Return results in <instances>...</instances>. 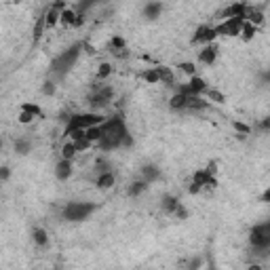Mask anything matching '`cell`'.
Wrapping results in <instances>:
<instances>
[{
    "mask_svg": "<svg viewBox=\"0 0 270 270\" xmlns=\"http://www.w3.org/2000/svg\"><path fill=\"white\" fill-rule=\"evenodd\" d=\"M232 129H234L236 133H243V135H251V131H253L251 127L245 125V123H241V121H232Z\"/></svg>",
    "mask_w": 270,
    "mask_h": 270,
    "instance_id": "ab89813d",
    "label": "cell"
},
{
    "mask_svg": "<svg viewBox=\"0 0 270 270\" xmlns=\"http://www.w3.org/2000/svg\"><path fill=\"white\" fill-rule=\"evenodd\" d=\"M219 182H217V161H211L207 167L203 169H196L192 173V179H190V186H188V192L190 194H198L203 192L205 188H217Z\"/></svg>",
    "mask_w": 270,
    "mask_h": 270,
    "instance_id": "5b68a950",
    "label": "cell"
},
{
    "mask_svg": "<svg viewBox=\"0 0 270 270\" xmlns=\"http://www.w3.org/2000/svg\"><path fill=\"white\" fill-rule=\"evenodd\" d=\"M116 59H129L131 57V51H129V47H125V49H118V51H110Z\"/></svg>",
    "mask_w": 270,
    "mask_h": 270,
    "instance_id": "ee69618b",
    "label": "cell"
},
{
    "mask_svg": "<svg viewBox=\"0 0 270 270\" xmlns=\"http://www.w3.org/2000/svg\"><path fill=\"white\" fill-rule=\"evenodd\" d=\"M243 17H228L222 19L217 26H213L215 30V36H224V38H238L241 34V28H243Z\"/></svg>",
    "mask_w": 270,
    "mask_h": 270,
    "instance_id": "ba28073f",
    "label": "cell"
},
{
    "mask_svg": "<svg viewBox=\"0 0 270 270\" xmlns=\"http://www.w3.org/2000/svg\"><path fill=\"white\" fill-rule=\"evenodd\" d=\"M112 76V64H108V62H102L97 66V72H95V81L97 83H104L108 81V78Z\"/></svg>",
    "mask_w": 270,
    "mask_h": 270,
    "instance_id": "83f0119b",
    "label": "cell"
},
{
    "mask_svg": "<svg viewBox=\"0 0 270 270\" xmlns=\"http://www.w3.org/2000/svg\"><path fill=\"white\" fill-rule=\"evenodd\" d=\"M72 175H74V163L70 158H59L55 165V177L59 182H68Z\"/></svg>",
    "mask_w": 270,
    "mask_h": 270,
    "instance_id": "5bb4252c",
    "label": "cell"
},
{
    "mask_svg": "<svg viewBox=\"0 0 270 270\" xmlns=\"http://www.w3.org/2000/svg\"><path fill=\"white\" fill-rule=\"evenodd\" d=\"M156 72H158V81H161L163 85H167V87H173V85H175V74H173L171 68H167V66H156Z\"/></svg>",
    "mask_w": 270,
    "mask_h": 270,
    "instance_id": "484cf974",
    "label": "cell"
},
{
    "mask_svg": "<svg viewBox=\"0 0 270 270\" xmlns=\"http://www.w3.org/2000/svg\"><path fill=\"white\" fill-rule=\"evenodd\" d=\"M112 169V163L108 161L106 156H97L95 158V163H93V173L97 175V173H104V171H110Z\"/></svg>",
    "mask_w": 270,
    "mask_h": 270,
    "instance_id": "836d02e7",
    "label": "cell"
},
{
    "mask_svg": "<svg viewBox=\"0 0 270 270\" xmlns=\"http://www.w3.org/2000/svg\"><path fill=\"white\" fill-rule=\"evenodd\" d=\"M9 179H11V167H9V165H0V184L9 182Z\"/></svg>",
    "mask_w": 270,
    "mask_h": 270,
    "instance_id": "7bdbcfd3",
    "label": "cell"
},
{
    "mask_svg": "<svg viewBox=\"0 0 270 270\" xmlns=\"http://www.w3.org/2000/svg\"><path fill=\"white\" fill-rule=\"evenodd\" d=\"M245 9H247V3H243V0H238V3H232V5H228L226 9H222L217 15H215V19H228V17H243L245 19Z\"/></svg>",
    "mask_w": 270,
    "mask_h": 270,
    "instance_id": "4fadbf2b",
    "label": "cell"
},
{
    "mask_svg": "<svg viewBox=\"0 0 270 270\" xmlns=\"http://www.w3.org/2000/svg\"><path fill=\"white\" fill-rule=\"evenodd\" d=\"M217 55H219V47L215 43H207V45L201 47V51H198V64L213 66Z\"/></svg>",
    "mask_w": 270,
    "mask_h": 270,
    "instance_id": "7c38bea8",
    "label": "cell"
},
{
    "mask_svg": "<svg viewBox=\"0 0 270 270\" xmlns=\"http://www.w3.org/2000/svg\"><path fill=\"white\" fill-rule=\"evenodd\" d=\"M177 70L182 74H186V76H194L196 74V66L192 64V62H179L177 64Z\"/></svg>",
    "mask_w": 270,
    "mask_h": 270,
    "instance_id": "8d00e7d4",
    "label": "cell"
},
{
    "mask_svg": "<svg viewBox=\"0 0 270 270\" xmlns=\"http://www.w3.org/2000/svg\"><path fill=\"white\" fill-rule=\"evenodd\" d=\"M13 150L17 156H28L30 152H32V139L28 137H17L15 144H13Z\"/></svg>",
    "mask_w": 270,
    "mask_h": 270,
    "instance_id": "d4e9b609",
    "label": "cell"
},
{
    "mask_svg": "<svg viewBox=\"0 0 270 270\" xmlns=\"http://www.w3.org/2000/svg\"><path fill=\"white\" fill-rule=\"evenodd\" d=\"M249 249H251L253 257L264 259L270 251V222H262L249 228Z\"/></svg>",
    "mask_w": 270,
    "mask_h": 270,
    "instance_id": "277c9868",
    "label": "cell"
},
{
    "mask_svg": "<svg viewBox=\"0 0 270 270\" xmlns=\"http://www.w3.org/2000/svg\"><path fill=\"white\" fill-rule=\"evenodd\" d=\"M102 127V139L95 144L102 152H112V150H121V148H131L133 146V135L129 131L125 114L118 112L114 116H106Z\"/></svg>",
    "mask_w": 270,
    "mask_h": 270,
    "instance_id": "6da1fadb",
    "label": "cell"
},
{
    "mask_svg": "<svg viewBox=\"0 0 270 270\" xmlns=\"http://www.w3.org/2000/svg\"><path fill=\"white\" fill-rule=\"evenodd\" d=\"M173 217H177L179 222H184V219H188V217H190V211H188V207H186L184 203H179V205H177V209L173 211Z\"/></svg>",
    "mask_w": 270,
    "mask_h": 270,
    "instance_id": "f35d334b",
    "label": "cell"
},
{
    "mask_svg": "<svg viewBox=\"0 0 270 270\" xmlns=\"http://www.w3.org/2000/svg\"><path fill=\"white\" fill-rule=\"evenodd\" d=\"M114 97H116V91L112 85H102L95 81L93 91L87 95V106H89V110H93V112H102V110H106L108 106L114 104Z\"/></svg>",
    "mask_w": 270,
    "mask_h": 270,
    "instance_id": "8992f818",
    "label": "cell"
},
{
    "mask_svg": "<svg viewBox=\"0 0 270 270\" xmlns=\"http://www.w3.org/2000/svg\"><path fill=\"white\" fill-rule=\"evenodd\" d=\"M110 0H78V5H76V13H83L87 15L89 11H93L95 7H104L108 5Z\"/></svg>",
    "mask_w": 270,
    "mask_h": 270,
    "instance_id": "cb8c5ba5",
    "label": "cell"
},
{
    "mask_svg": "<svg viewBox=\"0 0 270 270\" xmlns=\"http://www.w3.org/2000/svg\"><path fill=\"white\" fill-rule=\"evenodd\" d=\"M245 22L253 24V26H257V28H262L264 22H266L264 9H262V7H251V5H247V9H245Z\"/></svg>",
    "mask_w": 270,
    "mask_h": 270,
    "instance_id": "2e32d148",
    "label": "cell"
},
{
    "mask_svg": "<svg viewBox=\"0 0 270 270\" xmlns=\"http://www.w3.org/2000/svg\"><path fill=\"white\" fill-rule=\"evenodd\" d=\"M83 43L85 41H78L74 45H70L66 51H62L51 62V66H49V76H51L53 81H62V78H66L70 72H72V68L76 66V62L83 55Z\"/></svg>",
    "mask_w": 270,
    "mask_h": 270,
    "instance_id": "7a4b0ae2",
    "label": "cell"
},
{
    "mask_svg": "<svg viewBox=\"0 0 270 270\" xmlns=\"http://www.w3.org/2000/svg\"><path fill=\"white\" fill-rule=\"evenodd\" d=\"M74 146H76L78 152H85V150H89V148H91L93 144L89 142L87 137H78V139H74Z\"/></svg>",
    "mask_w": 270,
    "mask_h": 270,
    "instance_id": "b9f144b4",
    "label": "cell"
},
{
    "mask_svg": "<svg viewBox=\"0 0 270 270\" xmlns=\"http://www.w3.org/2000/svg\"><path fill=\"white\" fill-rule=\"evenodd\" d=\"M268 201H270V190L266 188V190H264V194H262V203H268Z\"/></svg>",
    "mask_w": 270,
    "mask_h": 270,
    "instance_id": "bcb514c9",
    "label": "cell"
},
{
    "mask_svg": "<svg viewBox=\"0 0 270 270\" xmlns=\"http://www.w3.org/2000/svg\"><path fill=\"white\" fill-rule=\"evenodd\" d=\"M102 112H93V110H89V112H72L70 118L66 121V127H64V135L70 133L72 129H87V127H93V125H99L104 123Z\"/></svg>",
    "mask_w": 270,
    "mask_h": 270,
    "instance_id": "52a82bcc",
    "label": "cell"
},
{
    "mask_svg": "<svg viewBox=\"0 0 270 270\" xmlns=\"http://www.w3.org/2000/svg\"><path fill=\"white\" fill-rule=\"evenodd\" d=\"M139 78L146 83V85H158L161 81H158V72H156V68H146L139 72Z\"/></svg>",
    "mask_w": 270,
    "mask_h": 270,
    "instance_id": "4dcf8cb0",
    "label": "cell"
},
{
    "mask_svg": "<svg viewBox=\"0 0 270 270\" xmlns=\"http://www.w3.org/2000/svg\"><path fill=\"white\" fill-rule=\"evenodd\" d=\"M215 30H213V26H209V24H201L196 30H194V34H192V38H190V43L192 45H196V47H203V45H207V43H215Z\"/></svg>",
    "mask_w": 270,
    "mask_h": 270,
    "instance_id": "9c48e42d",
    "label": "cell"
},
{
    "mask_svg": "<svg viewBox=\"0 0 270 270\" xmlns=\"http://www.w3.org/2000/svg\"><path fill=\"white\" fill-rule=\"evenodd\" d=\"M114 186H116V173L112 171V169L95 175V188L97 190H112Z\"/></svg>",
    "mask_w": 270,
    "mask_h": 270,
    "instance_id": "ac0fdd59",
    "label": "cell"
},
{
    "mask_svg": "<svg viewBox=\"0 0 270 270\" xmlns=\"http://www.w3.org/2000/svg\"><path fill=\"white\" fill-rule=\"evenodd\" d=\"M102 209V203H93V201H70L62 207L59 211V217L68 224H81L87 222L95 211Z\"/></svg>",
    "mask_w": 270,
    "mask_h": 270,
    "instance_id": "3957f363",
    "label": "cell"
},
{
    "mask_svg": "<svg viewBox=\"0 0 270 270\" xmlns=\"http://www.w3.org/2000/svg\"><path fill=\"white\" fill-rule=\"evenodd\" d=\"M190 99H192V95H186L182 91H175L171 97H169V108H171L173 112H186L188 106H190Z\"/></svg>",
    "mask_w": 270,
    "mask_h": 270,
    "instance_id": "9a60e30c",
    "label": "cell"
},
{
    "mask_svg": "<svg viewBox=\"0 0 270 270\" xmlns=\"http://www.w3.org/2000/svg\"><path fill=\"white\" fill-rule=\"evenodd\" d=\"M47 32V26H45V11L36 17V22H34V28H32V45L36 47L38 43L43 41V36Z\"/></svg>",
    "mask_w": 270,
    "mask_h": 270,
    "instance_id": "44dd1931",
    "label": "cell"
},
{
    "mask_svg": "<svg viewBox=\"0 0 270 270\" xmlns=\"http://www.w3.org/2000/svg\"><path fill=\"white\" fill-rule=\"evenodd\" d=\"M32 243H34V247H38V249H47L49 243H51V238H49V232H47L43 226H36V228L32 230Z\"/></svg>",
    "mask_w": 270,
    "mask_h": 270,
    "instance_id": "ffe728a7",
    "label": "cell"
},
{
    "mask_svg": "<svg viewBox=\"0 0 270 270\" xmlns=\"http://www.w3.org/2000/svg\"><path fill=\"white\" fill-rule=\"evenodd\" d=\"M184 266L188 270H198V268H203L205 262H203V255H194L192 259H188V262H184Z\"/></svg>",
    "mask_w": 270,
    "mask_h": 270,
    "instance_id": "74e56055",
    "label": "cell"
},
{
    "mask_svg": "<svg viewBox=\"0 0 270 270\" xmlns=\"http://www.w3.org/2000/svg\"><path fill=\"white\" fill-rule=\"evenodd\" d=\"M139 171H142V177L148 184H154V182H158V179H163V169L156 163H144Z\"/></svg>",
    "mask_w": 270,
    "mask_h": 270,
    "instance_id": "e0dca14e",
    "label": "cell"
},
{
    "mask_svg": "<svg viewBox=\"0 0 270 270\" xmlns=\"http://www.w3.org/2000/svg\"><path fill=\"white\" fill-rule=\"evenodd\" d=\"M99 125H102V123H99ZM99 125H93V127H87L85 129V137L91 144H97L99 139H102V127H99Z\"/></svg>",
    "mask_w": 270,
    "mask_h": 270,
    "instance_id": "d6a6232c",
    "label": "cell"
},
{
    "mask_svg": "<svg viewBox=\"0 0 270 270\" xmlns=\"http://www.w3.org/2000/svg\"><path fill=\"white\" fill-rule=\"evenodd\" d=\"M34 121H36V118L32 114H28V112H24V110H19V114H17V123L19 125H32Z\"/></svg>",
    "mask_w": 270,
    "mask_h": 270,
    "instance_id": "60d3db41",
    "label": "cell"
},
{
    "mask_svg": "<svg viewBox=\"0 0 270 270\" xmlns=\"http://www.w3.org/2000/svg\"><path fill=\"white\" fill-rule=\"evenodd\" d=\"M209 89V83L205 81L203 76H190V81L182 87H177V91H182L186 95H205V91Z\"/></svg>",
    "mask_w": 270,
    "mask_h": 270,
    "instance_id": "30bf717a",
    "label": "cell"
},
{
    "mask_svg": "<svg viewBox=\"0 0 270 270\" xmlns=\"http://www.w3.org/2000/svg\"><path fill=\"white\" fill-rule=\"evenodd\" d=\"M3 148H5V139H3V135H0V152H3Z\"/></svg>",
    "mask_w": 270,
    "mask_h": 270,
    "instance_id": "7dc6e473",
    "label": "cell"
},
{
    "mask_svg": "<svg viewBox=\"0 0 270 270\" xmlns=\"http://www.w3.org/2000/svg\"><path fill=\"white\" fill-rule=\"evenodd\" d=\"M179 203H182V201H179V196H175V194H165V196L161 198V211H163L165 215H173V211L177 209Z\"/></svg>",
    "mask_w": 270,
    "mask_h": 270,
    "instance_id": "603a6c76",
    "label": "cell"
},
{
    "mask_svg": "<svg viewBox=\"0 0 270 270\" xmlns=\"http://www.w3.org/2000/svg\"><path fill=\"white\" fill-rule=\"evenodd\" d=\"M148 188H150V184L146 182L144 177H139V179H133V182L127 186V194L131 198H137V196H142Z\"/></svg>",
    "mask_w": 270,
    "mask_h": 270,
    "instance_id": "7402d4cb",
    "label": "cell"
},
{
    "mask_svg": "<svg viewBox=\"0 0 270 270\" xmlns=\"http://www.w3.org/2000/svg\"><path fill=\"white\" fill-rule=\"evenodd\" d=\"M78 24V13H76V9H62V13H59V26H64V28H76Z\"/></svg>",
    "mask_w": 270,
    "mask_h": 270,
    "instance_id": "d6986e66",
    "label": "cell"
},
{
    "mask_svg": "<svg viewBox=\"0 0 270 270\" xmlns=\"http://www.w3.org/2000/svg\"><path fill=\"white\" fill-rule=\"evenodd\" d=\"M259 131H262V133H268L270 131V118L268 116H264L262 121H259Z\"/></svg>",
    "mask_w": 270,
    "mask_h": 270,
    "instance_id": "f6af8a7d",
    "label": "cell"
},
{
    "mask_svg": "<svg viewBox=\"0 0 270 270\" xmlns=\"http://www.w3.org/2000/svg\"><path fill=\"white\" fill-rule=\"evenodd\" d=\"M19 110H24V112H28V114H32L34 118H43L45 116V112H43V108L38 106L36 102H24L22 106H19Z\"/></svg>",
    "mask_w": 270,
    "mask_h": 270,
    "instance_id": "1f68e13d",
    "label": "cell"
},
{
    "mask_svg": "<svg viewBox=\"0 0 270 270\" xmlns=\"http://www.w3.org/2000/svg\"><path fill=\"white\" fill-rule=\"evenodd\" d=\"M257 32H259L257 26L249 24V22H243V28H241V34H238V38H241V41H245V43H251L253 38L257 36Z\"/></svg>",
    "mask_w": 270,
    "mask_h": 270,
    "instance_id": "4316f807",
    "label": "cell"
},
{
    "mask_svg": "<svg viewBox=\"0 0 270 270\" xmlns=\"http://www.w3.org/2000/svg\"><path fill=\"white\" fill-rule=\"evenodd\" d=\"M163 11H165V5L161 0H150V3H146L142 9V17L146 22H156V19H161Z\"/></svg>",
    "mask_w": 270,
    "mask_h": 270,
    "instance_id": "8fae6325",
    "label": "cell"
},
{
    "mask_svg": "<svg viewBox=\"0 0 270 270\" xmlns=\"http://www.w3.org/2000/svg\"><path fill=\"white\" fill-rule=\"evenodd\" d=\"M41 91H43V95H47V97H53L55 93H57V85H55V81L51 76L47 78V81L43 83V87H41Z\"/></svg>",
    "mask_w": 270,
    "mask_h": 270,
    "instance_id": "e575fe53",
    "label": "cell"
},
{
    "mask_svg": "<svg viewBox=\"0 0 270 270\" xmlns=\"http://www.w3.org/2000/svg\"><path fill=\"white\" fill-rule=\"evenodd\" d=\"M59 154H62V158H70V161H74L76 154H78V150L74 146L72 139H66V142L62 144V150H59Z\"/></svg>",
    "mask_w": 270,
    "mask_h": 270,
    "instance_id": "f1b7e54d",
    "label": "cell"
},
{
    "mask_svg": "<svg viewBox=\"0 0 270 270\" xmlns=\"http://www.w3.org/2000/svg\"><path fill=\"white\" fill-rule=\"evenodd\" d=\"M108 47H110V51H118V49H125V47H127L125 36H121V34H114L112 38H110Z\"/></svg>",
    "mask_w": 270,
    "mask_h": 270,
    "instance_id": "d590c367",
    "label": "cell"
},
{
    "mask_svg": "<svg viewBox=\"0 0 270 270\" xmlns=\"http://www.w3.org/2000/svg\"><path fill=\"white\" fill-rule=\"evenodd\" d=\"M203 97H205V99H209L211 104H226V95H224L222 91H219V89H213V87H209Z\"/></svg>",
    "mask_w": 270,
    "mask_h": 270,
    "instance_id": "f546056e",
    "label": "cell"
}]
</instances>
